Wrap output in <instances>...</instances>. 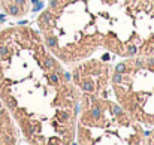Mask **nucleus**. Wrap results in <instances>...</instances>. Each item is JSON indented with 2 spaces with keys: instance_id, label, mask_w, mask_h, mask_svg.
Returning a JSON list of instances; mask_svg holds the SVG:
<instances>
[{
  "instance_id": "obj_1",
  "label": "nucleus",
  "mask_w": 154,
  "mask_h": 145,
  "mask_svg": "<svg viewBox=\"0 0 154 145\" xmlns=\"http://www.w3.org/2000/svg\"><path fill=\"white\" fill-rule=\"evenodd\" d=\"M40 31H0V100L27 144L69 145L76 139L81 93Z\"/></svg>"
},
{
  "instance_id": "obj_2",
  "label": "nucleus",
  "mask_w": 154,
  "mask_h": 145,
  "mask_svg": "<svg viewBox=\"0 0 154 145\" xmlns=\"http://www.w3.org/2000/svg\"><path fill=\"white\" fill-rule=\"evenodd\" d=\"M38 27L66 66L99 48L123 58L154 57V0H48Z\"/></svg>"
},
{
  "instance_id": "obj_3",
  "label": "nucleus",
  "mask_w": 154,
  "mask_h": 145,
  "mask_svg": "<svg viewBox=\"0 0 154 145\" xmlns=\"http://www.w3.org/2000/svg\"><path fill=\"white\" fill-rule=\"evenodd\" d=\"M75 142L141 145L145 144V130L115 100L112 88L102 94L81 93Z\"/></svg>"
},
{
  "instance_id": "obj_4",
  "label": "nucleus",
  "mask_w": 154,
  "mask_h": 145,
  "mask_svg": "<svg viewBox=\"0 0 154 145\" xmlns=\"http://www.w3.org/2000/svg\"><path fill=\"white\" fill-rule=\"evenodd\" d=\"M111 88L121 108L145 130V144H154V57H126L114 64Z\"/></svg>"
},
{
  "instance_id": "obj_5",
  "label": "nucleus",
  "mask_w": 154,
  "mask_h": 145,
  "mask_svg": "<svg viewBox=\"0 0 154 145\" xmlns=\"http://www.w3.org/2000/svg\"><path fill=\"white\" fill-rule=\"evenodd\" d=\"M70 79L79 93L102 94L111 88V76L114 66L105 61V58H85L72 64Z\"/></svg>"
},
{
  "instance_id": "obj_6",
  "label": "nucleus",
  "mask_w": 154,
  "mask_h": 145,
  "mask_svg": "<svg viewBox=\"0 0 154 145\" xmlns=\"http://www.w3.org/2000/svg\"><path fill=\"white\" fill-rule=\"evenodd\" d=\"M21 132L14 117L0 100V145H9L20 142Z\"/></svg>"
},
{
  "instance_id": "obj_7",
  "label": "nucleus",
  "mask_w": 154,
  "mask_h": 145,
  "mask_svg": "<svg viewBox=\"0 0 154 145\" xmlns=\"http://www.w3.org/2000/svg\"><path fill=\"white\" fill-rule=\"evenodd\" d=\"M0 6L8 15L12 16H24L29 12L27 0H0Z\"/></svg>"
}]
</instances>
